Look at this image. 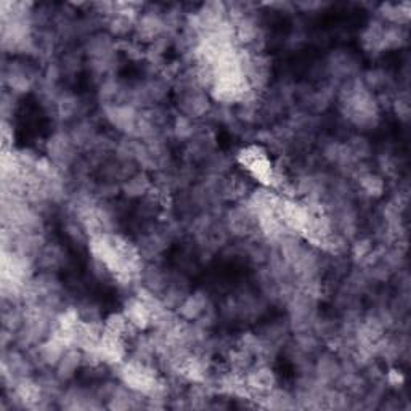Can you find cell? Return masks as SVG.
<instances>
[{
  "label": "cell",
  "instance_id": "cell-1",
  "mask_svg": "<svg viewBox=\"0 0 411 411\" xmlns=\"http://www.w3.org/2000/svg\"><path fill=\"white\" fill-rule=\"evenodd\" d=\"M148 190V181L141 177H133L125 185V191L129 194H143Z\"/></svg>",
  "mask_w": 411,
  "mask_h": 411
},
{
  "label": "cell",
  "instance_id": "cell-2",
  "mask_svg": "<svg viewBox=\"0 0 411 411\" xmlns=\"http://www.w3.org/2000/svg\"><path fill=\"white\" fill-rule=\"evenodd\" d=\"M363 188H365L369 194H379L382 191V181L377 177L368 175V177L363 178Z\"/></svg>",
  "mask_w": 411,
  "mask_h": 411
}]
</instances>
